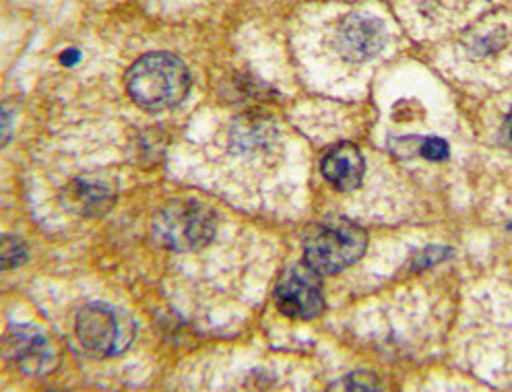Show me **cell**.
I'll return each instance as SVG.
<instances>
[{"label":"cell","instance_id":"obj_11","mask_svg":"<svg viewBox=\"0 0 512 392\" xmlns=\"http://www.w3.org/2000/svg\"><path fill=\"white\" fill-rule=\"evenodd\" d=\"M25 260H27V250H25L23 242L7 236L3 240V269L19 267L25 263Z\"/></svg>","mask_w":512,"mask_h":392},{"label":"cell","instance_id":"obj_6","mask_svg":"<svg viewBox=\"0 0 512 392\" xmlns=\"http://www.w3.org/2000/svg\"><path fill=\"white\" fill-rule=\"evenodd\" d=\"M7 353L11 362L29 376H44L58 364V353L52 339L31 324L11 326L7 333Z\"/></svg>","mask_w":512,"mask_h":392},{"label":"cell","instance_id":"obj_13","mask_svg":"<svg viewBox=\"0 0 512 392\" xmlns=\"http://www.w3.org/2000/svg\"><path fill=\"white\" fill-rule=\"evenodd\" d=\"M81 58V52L77 48H69L67 52H62L60 56V62L64 64V67H73V64H77Z\"/></svg>","mask_w":512,"mask_h":392},{"label":"cell","instance_id":"obj_1","mask_svg":"<svg viewBox=\"0 0 512 392\" xmlns=\"http://www.w3.org/2000/svg\"><path fill=\"white\" fill-rule=\"evenodd\" d=\"M188 89L190 73L186 64L168 52H149L126 73V91L143 110H170L182 104Z\"/></svg>","mask_w":512,"mask_h":392},{"label":"cell","instance_id":"obj_2","mask_svg":"<svg viewBox=\"0 0 512 392\" xmlns=\"http://www.w3.org/2000/svg\"><path fill=\"white\" fill-rule=\"evenodd\" d=\"M368 236L360 225L347 219H331L312 227L306 244L304 260L318 275H335L364 256Z\"/></svg>","mask_w":512,"mask_h":392},{"label":"cell","instance_id":"obj_3","mask_svg":"<svg viewBox=\"0 0 512 392\" xmlns=\"http://www.w3.org/2000/svg\"><path fill=\"white\" fill-rule=\"evenodd\" d=\"M81 347L93 357H116L135 341V322L126 312L93 302L81 308L75 320Z\"/></svg>","mask_w":512,"mask_h":392},{"label":"cell","instance_id":"obj_8","mask_svg":"<svg viewBox=\"0 0 512 392\" xmlns=\"http://www.w3.org/2000/svg\"><path fill=\"white\" fill-rule=\"evenodd\" d=\"M366 172V161L360 149L351 143L333 147L323 159V176L337 190H354L360 186Z\"/></svg>","mask_w":512,"mask_h":392},{"label":"cell","instance_id":"obj_12","mask_svg":"<svg viewBox=\"0 0 512 392\" xmlns=\"http://www.w3.org/2000/svg\"><path fill=\"white\" fill-rule=\"evenodd\" d=\"M420 153L430 161H442L448 157V145L442 139H424L420 143Z\"/></svg>","mask_w":512,"mask_h":392},{"label":"cell","instance_id":"obj_10","mask_svg":"<svg viewBox=\"0 0 512 392\" xmlns=\"http://www.w3.org/2000/svg\"><path fill=\"white\" fill-rule=\"evenodd\" d=\"M327 392H382V384L370 372H354L333 382Z\"/></svg>","mask_w":512,"mask_h":392},{"label":"cell","instance_id":"obj_14","mask_svg":"<svg viewBox=\"0 0 512 392\" xmlns=\"http://www.w3.org/2000/svg\"><path fill=\"white\" fill-rule=\"evenodd\" d=\"M502 133H504L506 145L512 149V110L508 112V116H506V120H504V128H502Z\"/></svg>","mask_w":512,"mask_h":392},{"label":"cell","instance_id":"obj_7","mask_svg":"<svg viewBox=\"0 0 512 392\" xmlns=\"http://www.w3.org/2000/svg\"><path fill=\"white\" fill-rule=\"evenodd\" d=\"M387 44V31L372 15H347L337 27V48L343 58L364 62L374 58Z\"/></svg>","mask_w":512,"mask_h":392},{"label":"cell","instance_id":"obj_4","mask_svg":"<svg viewBox=\"0 0 512 392\" xmlns=\"http://www.w3.org/2000/svg\"><path fill=\"white\" fill-rule=\"evenodd\" d=\"M215 213L197 201L166 205L153 219V234L170 250L190 252L207 246L215 238Z\"/></svg>","mask_w":512,"mask_h":392},{"label":"cell","instance_id":"obj_15","mask_svg":"<svg viewBox=\"0 0 512 392\" xmlns=\"http://www.w3.org/2000/svg\"><path fill=\"white\" fill-rule=\"evenodd\" d=\"M52 392H62V390H52Z\"/></svg>","mask_w":512,"mask_h":392},{"label":"cell","instance_id":"obj_9","mask_svg":"<svg viewBox=\"0 0 512 392\" xmlns=\"http://www.w3.org/2000/svg\"><path fill=\"white\" fill-rule=\"evenodd\" d=\"M71 201L77 205L81 213L91 215V213L106 211L112 203V194L98 184L75 182L71 188Z\"/></svg>","mask_w":512,"mask_h":392},{"label":"cell","instance_id":"obj_5","mask_svg":"<svg viewBox=\"0 0 512 392\" xmlns=\"http://www.w3.org/2000/svg\"><path fill=\"white\" fill-rule=\"evenodd\" d=\"M277 308L290 318L312 320L325 310L323 285H320L318 273L312 271L306 263L287 269L275 291Z\"/></svg>","mask_w":512,"mask_h":392}]
</instances>
